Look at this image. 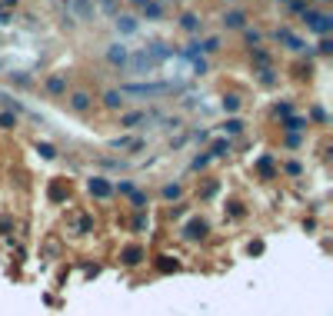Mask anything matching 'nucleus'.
Masks as SVG:
<instances>
[{
	"label": "nucleus",
	"mask_w": 333,
	"mask_h": 316,
	"mask_svg": "<svg viewBox=\"0 0 333 316\" xmlns=\"http://www.w3.org/2000/svg\"><path fill=\"white\" fill-rule=\"evenodd\" d=\"M90 227H94L90 216H80V220H77V233H90Z\"/></svg>",
	"instance_id": "obj_39"
},
{
	"label": "nucleus",
	"mask_w": 333,
	"mask_h": 316,
	"mask_svg": "<svg viewBox=\"0 0 333 316\" xmlns=\"http://www.w3.org/2000/svg\"><path fill=\"white\" fill-rule=\"evenodd\" d=\"M180 27H183L187 33H200V27H203V20H200L197 14H183V17H180Z\"/></svg>",
	"instance_id": "obj_18"
},
{
	"label": "nucleus",
	"mask_w": 333,
	"mask_h": 316,
	"mask_svg": "<svg viewBox=\"0 0 333 316\" xmlns=\"http://www.w3.org/2000/svg\"><path fill=\"white\" fill-rule=\"evenodd\" d=\"M286 130V133H300V130H307L310 126V120L307 117H283V123H280Z\"/></svg>",
	"instance_id": "obj_16"
},
{
	"label": "nucleus",
	"mask_w": 333,
	"mask_h": 316,
	"mask_svg": "<svg viewBox=\"0 0 333 316\" xmlns=\"http://www.w3.org/2000/svg\"><path fill=\"white\" fill-rule=\"evenodd\" d=\"M223 27H227V30H243L246 27V10H227Z\"/></svg>",
	"instance_id": "obj_12"
},
{
	"label": "nucleus",
	"mask_w": 333,
	"mask_h": 316,
	"mask_svg": "<svg viewBox=\"0 0 333 316\" xmlns=\"http://www.w3.org/2000/svg\"><path fill=\"white\" fill-rule=\"evenodd\" d=\"M127 57H130V50L123 47V43H110V47H107V63H113V67H123Z\"/></svg>",
	"instance_id": "obj_11"
},
{
	"label": "nucleus",
	"mask_w": 333,
	"mask_h": 316,
	"mask_svg": "<svg viewBox=\"0 0 333 316\" xmlns=\"http://www.w3.org/2000/svg\"><path fill=\"white\" fill-rule=\"evenodd\" d=\"M64 4H67L70 14L80 17V20H90V17H94V0H64Z\"/></svg>",
	"instance_id": "obj_7"
},
{
	"label": "nucleus",
	"mask_w": 333,
	"mask_h": 316,
	"mask_svg": "<svg viewBox=\"0 0 333 316\" xmlns=\"http://www.w3.org/2000/svg\"><path fill=\"white\" fill-rule=\"evenodd\" d=\"M47 94H54V97L67 94V73H50L47 77Z\"/></svg>",
	"instance_id": "obj_14"
},
{
	"label": "nucleus",
	"mask_w": 333,
	"mask_h": 316,
	"mask_svg": "<svg viewBox=\"0 0 333 316\" xmlns=\"http://www.w3.org/2000/svg\"><path fill=\"white\" fill-rule=\"evenodd\" d=\"M273 40H277V43H286V50H294V54L307 50V47H303V40H300V37H294V33L286 30V27H280V30L273 33Z\"/></svg>",
	"instance_id": "obj_6"
},
{
	"label": "nucleus",
	"mask_w": 333,
	"mask_h": 316,
	"mask_svg": "<svg viewBox=\"0 0 333 316\" xmlns=\"http://www.w3.org/2000/svg\"><path fill=\"white\" fill-rule=\"evenodd\" d=\"M147 54H150L157 63H163L166 57H174V47H166V43H160V40H157V43H150V47H147Z\"/></svg>",
	"instance_id": "obj_17"
},
{
	"label": "nucleus",
	"mask_w": 333,
	"mask_h": 316,
	"mask_svg": "<svg viewBox=\"0 0 333 316\" xmlns=\"http://www.w3.org/2000/svg\"><path fill=\"white\" fill-rule=\"evenodd\" d=\"M103 103H107L110 110H120V107H123V94H120V90H107V94H103Z\"/></svg>",
	"instance_id": "obj_22"
},
{
	"label": "nucleus",
	"mask_w": 333,
	"mask_h": 316,
	"mask_svg": "<svg viewBox=\"0 0 333 316\" xmlns=\"http://www.w3.org/2000/svg\"><path fill=\"white\" fill-rule=\"evenodd\" d=\"M37 153H40L44 160H57V150L50 147V143H37Z\"/></svg>",
	"instance_id": "obj_33"
},
{
	"label": "nucleus",
	"mask_w": 333,
	"mask_h": 316,
	"mask_svg": "<svg viewBox=\"0 0 333 316\" xmlns=\"http://www.w3.org/2000/svg\"><path fill=\"white\" fill-rule=\"evenodd\" d=\"M130 4H143V0H130Z\"/></svg>",
	"instance_id": "obj_48"
},
{
	"label": "nucleus",
	"mask_w": 333,
	"mask_h": 316,
	"mask_svg": "<svg viewBox=\"0 0 333 316\" xmlns=\"http://www.w3.org/2000/svg\"><path fill=\"white\" fill-rule=\"evenodd\" d=\"M223 130H227V133H230V137H237V133H243V120H237V117H230V120H227V123H223Z\"/></svg>",
	"instance_id": "obj_28"
},
{
	"label": "nucleus",
	"mask_w": 333,
	"mask_h": 316,
	"mask_svg": "<svg viewBox=\"0 0 333 316\" xmlns=\"http://www.w3.org/2000/svg\"><path fill=\"white\" fill-rule=\"evenodd\" d=\"M200 54H203V50H200V40H193V43H187V47L180 50L183 60H200Z\"/></svg>",
	"instance_id": "obj_23"
},
{
	"label": "nucleus",
	"mask_w": 333,
	"mask_h": 316,
	"mask_svg": "<svg viewBox=\"0 0 333 316\" xmlns=\"http://www.w3.org/2000/svg\"><path fill=\"white\" fill-rule=\"evenodd\" d=\"M206 153H210V160H214V157H217V160H220V157H227V153H230V140H214Z\"/></svg>",
	"instance_id": "obj_21"
},
{
	"label": "nucleus",
	"mask_w": 333,
	"mask_h": 316,
	"mask_svg": "<svg viewBox=\"0 0 333 316\" xmlns=\"http://www.w3.org/2000/svg\"><path fill=\"white\" fill-rule=\"evenodd\" d=\"M243 40L250 47H257V43H260V30H243Z\"/></svg>",
	"instance_id": "obj_38"
},
{
	"label": "nucleus",
	"mask_w": 333,
	"mask_h": 316,
	"mask_svg": "<svg viewBox=\"0 0 333 316\" xmlns=\"http://www.w3.org/2000/svg\"><path fill=\"white\" fill-rule=\"evenodd\" d=\"M223 110H227V113H233V110H240V97L237 94H227V97H223Z\"/></svg>",
	"instance_id": "obj_30"
},
{
	"label": "nucleus",
	"mask_w": 333,
	"mask_h": 316,
	"mask_svg": "<svg viewBox=\"0 0 333 316\" xmlns=\"http://www.w3.org/2000/svg\"><path fill=\"white\" fill-rule=\"evenodd\" d=\"M227 206H230V216H243V210H240V203H237V200H230Z\"/></svg>",
	"instance_id": "obj_44"
},
{
	"label": "nucleus",
	"mask_w": 333,
	"mask_h": 316,
	"mask_svg": "<svg viewBox=\"0 0 333 316\" xmlns=\"http://www.w3.org/2000/svg\"><path fill=\"white\" fill-rule=\"evenodd\" d=\"M130 203H134L137 210H147V193H140V190H134V193H130Z\"/></svg>",
	"instance_id": "obj_32"
},
{
	"label": "nucleus",
	"mask_w": 333,
	"mask_h": 316,
	"mask_svg": "<svg viewBox=\"0 0 333 316\" xmlns=\"http://www.w3.org/2000/svg\"><path fill=\"white\" fill-rule=\"evenodd\" d=\"M10 24V14H7V10H0V27H7Z\"/></svg>",
	"instance_id": "obj_47"
},
{
	"label": "nucleus",
	"mask_w": 333,
	"mask_h": 316,
	"mask_svg": "<svg viewBox=\"0 0 333 316\" xmlns=\"http://www.w3.org/2000/svg\"><path fill=\"white\" fill-rule=\"evenodd\" d=\"M317 50H320V54H323V57H326V54H333V40H330V37H320Z\"/></svg>",
	"instance_id": "obj_36"
},
{
	"label": "nucleus",
	"mask_w": 333,
	"mask_h": 316,
	"mask_svg": "<svg viewBox=\"0 0 333 316\" xmlns=\"http://www.w3.org/2000/svg\"><path fill=\"white\" fill-rule=\"evenodd\" d=\"M87 190H90V197H97V200L113 197V187L103 180V176H90V180H87Z\"/></svg>",
	"instance_id": "obj_5"
},
{
	"label": "nucleus",
	"mask_w": 333,
	"mask_h": 316,
	"mask_svg": "<svg viewBox=\"0 0 333 316\" xmlns=\"http://www.w3.org/2000/svg\"><path fill=\"white\" fill-rule=\"evenodd\" d=\"M97 4H100V10H103V14L117 17V0H97Z\"/></svg>",
	"instance_id": "obj_34"
},
{
	"label": "nucleus",
	"mask_w": 333,
	"mask_h": 316,
	"mask_svg": "<svg viewBox=\"0 0 333 316\" xmlns=\"http://www.w3.org/2000/svg\"><path fill=\"white\" fill-rule=\"evenodd\" d=\"M286 173H290V176H300V173H303V166L294 160V163H286Z\"/></svg>",
	"instance_id": "obj_42"
},
{
	"label": "nucleus",
	"mask_w": 333,
	"mask_h": 316,
	"mask_svg": "<svg viewBox=\"0 0 333 316\" xmlns=\"http://www.w3.org/2000/svg\"><path fill=\"white\" fill-rule=\"evenodd\" d=\"M254 60H257V63H260V67H267V63H270V57H267V54H263V50H254Z\"/></svg>",
	"instance_id": "obj_43"
},
{
	"label": "nucleus",
	"mask_w": 333,
	"mask_h": 316,
	"mask_svg": "<svg viewBox=\"0 0 333 316\" xmlns=\"http://www.w3.org/2000/svg\"><path fill=\"white\" fill-rule=\"evenodd\" d=\"M300 143H303L300 133H290V137H286V147H300Z\"/></svg>",
	"instance_id": "obj_45"
},
{
	"label": "nucleus",
	"mask_w": 333,
	"mask_h": 316,
	"mask_svg": "<svg viewBox=\"0 0 333 316\" xmlns=\"http://www.w3.org/2000/svg\"><path fill=\"white\" fill-rule=\"evenodd\" d=\"M210 163V153H200V157H193V163H190V170H203V166Z\"/></svg>",
	"instance_id": "obj_35"
},
{
	"label": "nucleus",
	"mask_w": 333,
	"mask_h": 316,
	"mask_svg": "<svg viewBox=\"0 0 333 316\" xmlns=\"http://www.w3.org/2000/svg\"><path fill=\"white\" fill-rule=\"evenodd\" d=\"M257 170H260L263 180H270V176L277 173V163H273V157H260V160H257Z\"/></svg>",
	"instance_id": "obj_19"
},
{
	"label": "nucleus",
	"mask_w": 333,
	"mask_h": 316,
	"mask_svg": "<svg viewBox=\"0 0 333 316\" xmlns=\"http://www.w3.org/2000/svg\"><path fill=\"white\" fill-rule=\"evenodd\" d=\"M320 4H326V0H320Z\"/></svg>",
	"instance_id": "obj_50"
},
{
	"label": "nucleus",
	"mask_w": 333,
	"mask_h": 316,
	"mask_svg": "<svg viewBox=\"0 0 333 316\" xmlns=\"http://www.w3.org/2000/svg\"><path fill=\"white\" fill-rule=\"evenodd\" d=\"M140 10H143V20H160L163 17V4L160 0H143Z\"/></svg>",
	"instance_id": "obj_15"
},
{
	"label": "nucleus",
	"mask_w": 333,
	"mask_h": 316,
	"mask_svg": "<svg viewBox=\"0 0 333 316\" xmlns=\"http://www.w3.org/2000/svg\"><path fill=\"white\" fill-rule=\"evenodd\" d=\"M157 269H160V273H177V269H180V263L170 260V256H157Z\"/></svg>",
	"instance_id": "obj_24"
},
{
	"label": "nucleus",
	"mask_w": 333,
	"mask_h": 316,
	"mask_svg": "<svg viewBox=\"0 0 333 316\" xmlns=\"http://www.w3.org/2000/svg\"><path fill=\"white\" fill-rule=\"evenodd\" d=\"M283 4H290V0H283Z\"/></svg>",
	"instance_id": "obj_49"
},
{
	"label": "nucleus",
	"mask_w": 333,
	"mask_h": 316,
	"mask_svg": "<svg viewBox=\"0 0 333 316\" xmlns=\"http://www.w3.org/2000/svg\"><path fill=\"white\" fill-rule=\"evenodd\" d=\"M307 10V0H290V14H303Z\"/></svg>",
	"instance_id": "obj_41"
},
{
	"label": "nucleus",
	"mask_w": 333,
	"mask_h": 316,
	"mask_svg": "<svg viewBox=\"0 0 333 316\" xmlns=\"http://www.w3.org/2000/svg\"><path fill=\"white\" fill-rule=\"evenodd\" d=\"M134 183H130V180H117V183H113V193H120V197H130V193H134Z\"/></svg>",
	"instance_id": "obj_29"
},
{
	"label": "nucleus",
	"mask_w": 333,
	"mask_h": 316,
	"mask_svg": "<svg viewBox=\"0 0 333 316\" xmlns=\"http://www.w3.org/2000/svg\"><path fill=\"white\" fill-rule=\"evenodd\" d=\"M113 24H117V33H123V37H130V33L140 30V20H137V17H130V14H117V20H113Z\"/></svg>",
	"instance_id": "obj_9"
},
{
	"label": "nucleus",
	"mask_w": 333,
	"mask_h": 316,
	"mask_svg": "<svg viewBox=\"0 0 333 316\" xmlns=\"http://www.w3.org/2000/svg\"><path fill=\"white\" fill-rule=\"evenodd\" d=\"M10 80H14L17 87H30V77L27 73H10Z\"/></svg>",
	"instance_id": "obj_40"
},
{
	"label": "nucleus",
	"mask_w": 333,
	"mask_h": 316,
	"mask_svg": "<svg viewBox=\"0 0 333 316\" xmlns=\"http://www.w3.org/2000/svg\"><path fill=\"white\" fill-rule=\"evenodd\" d=\"M257 73H260V83H263V87H277V73L270 70V67H260Z\"/></svg>",
	"instance_id": "obj_25"
},
{
	"label": "nucleus",
	"mask_w": 333,
	"mask_h": 316,
	"mask_svg": "<svg viewBox=\"0 0 333 316\" xmlns=\"http://www.w3.org/2000/svg\"><path fill=\"white\" fill-rule=\"evenodd\" d=\"M177 90H183L180 83H170V80H163V83H123L120 87V94L123 97H166V94H177Z\"/></svg>",
	"instance_id": "obj_1"
},
{
	"label": "nucleus",
	"mask_w": 333,
	"mask_h": 316,
	"mask_svg": "<svg viewBox=\"0 0 333 316\" xmlns=\"http://www.w3.org/2000/svg\"><path fill=\"white\" fill-rule=\"evenodd\" d=\"M67 107H70L73 113H87L90 107H94V97H90L87 90H73V94L67 97Z\"/></svg>",
	"instance_id": "obj_3"
},
{
	"label": "nucleus",
	"mask_w": 333,
	"mask_h": 316,
	"mask_svg": "<svg viewBox=\"0 0 333 316\" xmlns=\"http://www.w3.org/2000/svg\"><path fill=\"white\" fill-rule=\"evenodd\" d=\"M160 193H163V200H180L183 187H180V183H166V187L160 190Z\"/></svg>",
	"instance_id": "obj_26"
},
{
	"label": "nucleus",
	"mask_w": 333,
	"mask_h": 316,
	"mask_svg": "<svg viewBox=\"0 0 333 316\" xmlns=\"http://www.w3.org/2000/svg\"><path fill=\"white\" fill-rule=\"evenodd\" d=\"M0 126H4V130H14V126H17V113L4 110V113H0Z\"/></svg>",
	"instance_id": "obj_31"
},
{
	"label": "nucleus",
	"mask_w": 333,
	"mask_h": 316,
	"mask_svg": "<svg viewBox=\"0 0 333 316\" xmlns=\"http://www.w3.org/2000/svg\"><path fill=\"white\" fill-rule=\"evenodd\" d=\"M47 197H50V203H64V200L70 197L67 180H54V183H50V190H47Z\"/></svg>",
	"instance_id": "obj_13"
},
{
	"label": "nucleus",
	"mask_w": 333,
	"mask_h": 316,
	"mask_svg": "<svg viewBox=\"0 0 333 316\" xmlns=\"http://www.w3.org/2000/svg\"><path fill=\"white\" fill-rule=\"evenodd\" d=\"M123 67H127V73H134V77H147V73L157 70L160 63L147 54V47H143V50H134V54L127 57V63H123Z\"/></svg>",
	"instance_id": "obj_2"
},
{
	"label": "nucleus",
	"mask_w": 333,
	"mask_h": 316,
	"mask_svg": "<svg viewBox=\"0 0 333 316\" xmlns=\"http://www.w3.org/2000/svg\"><path fill=\"white\" fill-rule=\"evenodd\" d=\"M200 50H203V54H217V50H220V37H206V40H200Z\"/></svg>",
	"instance_id": "obj_27"
},
{
	"label": "nucleus",
	"mask_w": 333,
	"mask_h": 316,
	"mask_svg": "<svg viewBox=\"0 0 333 316\" xmlns=\"http://www.w3.org/2000/svg\"><path fill=\"white\" fill-rule=\"evenodd\" d=\"M147 113L143 110H134V113H123V117H120V126H137V123H147Z\"/></svg>",
	"instance_id": "obj_20"
},
{
	"label": "nucleus",
	"mask_w": 333,
	"mask_h": 316,
	"mask_svg": "<svg viewBox=\"0 0 333 316\" xmlns=\"http://www.w3.org/2000/svg\"><path fill=\"white\" fill-rule=\"evenodd\" d=\"M193 70H197V73H206V60H193Z\"/></svg>",
	"instance_id": "obj_46"
},
{
	"label": "nucleus",
	"mask_w": 333,
	"mask_h": 316,
	"mask_svg": "<svg viewBox=\"0 0 333 316\" xmlns=\"http://www.w3.org/2000/svg\"><path fill=\"white\" fill-rule=\"evenodd\" d=\"M206 230H210V227H206V220L193 216V220L183 227V237H187V240H203V237H206Z\"/></svg>",
	"instance_id": "obj_10"
},
{
	"label": "nucleus",
	"mask_w": 333,
	"mask_h": 316,
	"mask_svg": "<svg viewBox=\"0 0 333 316\" xmlns=\"http://www.w3.org/2000/svg\"><path fill=\"white\" fill-rule=\"evenodd\" d=\"M277 117H294V103H277Z\"/></svg>",
	"instance_id": "obj_37"
},
{
	"label": "nucleus",
	"mask_w": 333,
	"mask_h": 316,
	"mask_svg": "<svg viewBox=\"0 0 333 316\" xmlns=\"http://www.w3.org/2000/svg\"><path fill=\"white\" fill-rule=\"evenodd\" d=\"M143 256H147V250H143L140 243H130V246H123V250H120V260L127 263V266H137Z\"/></svg>",
	"instance_id": "obj_8"
},
{
	"label": "nucleus",
	"mask_w": 333,
	"mask_h": 316,
	"mask_svg": "<svg viewBox=\"0 0 333 316\" xmlns=\"http://www.w3.org/2000/svg\"><path fill=\"white\" fill-rule=\"evenodd\" d=\"M307 30H313L317 37H330V30H333V14H317V17L307 24Z\"/></svg>",
	"instance_id": "obj_4"
}]
</instances>
